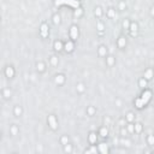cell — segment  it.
<instances>
[{
	"label": "cell",
	"mask_w": 154,
	"mask_h": 154,
	"mask_svg": "<svg viewBox=\"0 0 154 154\" xmlns=\"http://www.w3.org/2000/svg\"><path fill=\"white\" fill-rule=\"evenodd\" d=\"M135 106H136L137 108H142V107L144 106V104L142 102L141 98H138V99H136V100H135Z\"/></svg>",
	"instance_id": "10"
},
{
	"label": "cell",
	"mask_w": 154,
	"mask_h": 154,
	"mask_svg": "<svg viewBox=\"0 0 154 154\" xmlns=\"http://www.w3.org/2000/svg\"><path fill=\"white\" fill-rule=\"evenodd\" d=\"M127 119H128L129 122H131V120L134 119V114H133V113H128V116H127Z\"/></svg>",
	"instance_id": "20"
},
{
	"label": "cell",
	"mask_w": 154,
	"mask_h": 154,
	"mask_svg": "<svg viewBox=\"0 0 154 154\" xmlns=\"http://www.w3.org/2000/svg\"><path fill=\"white\" fill-rule=\"evenodd\" d=\"M55 82H57V83H59V84H60V83H63V82H64V76H63V75H59V76H57Z\"/></svg>",
	"instance_id": "14"
},
{
	"label": "cell",
	"mask_w": 154,
	"mask_h": 154,
	"mask_svg": "<svg viewBox=\"0 0 154 154\" xmlns=\"http://www.w3.org/2000/svg\"><path fill=\"white\" fill-rule=\"evenodd\" d=\"M141 130H142L141 124H138V123H137V124H135V131H136V133H140Z\"/></svg>",
	"instance_id": "16"
},
{
	"label": "cell",
	"mask_w": 154,
	"mask_h": 154,
	"mask_svg": "<svg viewBox=\"0 0 154 154\" xmlns=\"http://www.w3.org/2000/svg\"><path fill=\"white\" fill-rule=\"evenodd\" d=\"M153 76H154V71H153L152 69H148V70L144 72V78H146V80H150Z\"/></svg>",
	"instance_id": "7"
},
{
	"label": "cell",
	"mask_w": 154,
	"mask_h": 154,
	"mask_svg": "<svg viewBox=\"0 0 154 154\" xmlns=\"http://www.w3.org/2000/svg\"><path fill=\"white\" fill-rule=\"evenodd\" d=\"M128 130H129L130 133H134V131H135V127H134L133 124H129V127H128Z\"/></svg>",
	"instance_id": "21"
},
{
	"label": "cell",
	"mask_w": 154,
	"mask_h": 154,
	"mask_svg": "<svg viewBox=\"0 0 154 154\" xmlns=\"http://www.w3.org/2000/svg\"><path fill=\"white\" fill-rule=\"evenodd\" d=\"M5 72H6V76L7 77H13V75H15V71H13L12 68H7Z\"/></svg>",
	"instance_id": "12"
},
{
	"label": "cell",
	"mask_w": 154,
	"mask_h": 154,
	"mask_svg": "<svg viewBox=\"0 0 154 154\" xmlns=\"http://www.w3.org/2000/svg\"><path fill=\"white\" fill-rule=\"evenodd\" d=\"M61 142H63L64 144H66V142H68V137H63V138H61Z\"/></svg>",
	"instance_id": "27"
},
{
	"label": "cell",
	"mask_w": 154,
	"mask_h": 154,
	"mask_svg": "<svg viewBox=\"0 0 154 154\" xmlns=\"http://www.w3.org/2000/svg\"><path fill=\"white\" fill-rule=\"evenodd\" d=\"M77 10H78V11H76V12H75V15H76V16H80V15L82 13V11H81V9H77Z\"/></svg>",
	"instance_id": "28"
},
{
	"label": "cell",
	"mask_w": 154,
	"mask_h": 154,
	"mask_svg": "<svg viewBox=\"0 0 154 154\" xmlns=\"http://www.w3.org/2000/svg\"><path fill=\"white\" fill-rule=\"evenodd\" d=\"M93 112H94V110H93V108H89V113H90V114L93 113Z\"/></svg>",
	"instance_id": "34"
},
{
	"label": "cell",
	"mask_w": 154,
	"mask_h": 154,
	"mask_svg": "<svg viewBox=\"0 0 154 154\" xmlns=\"http://www.w3.org/2000/svg\"><path fill=\"white\" fill-rule=\"evenodd\" d=\"M98 16H101V9H96V12H95Z\"/></svg>",
	"instance_id": "29"
},
{
	"label": "cell",
	"mask_w": 154,
	"mask_h": 154,
	"mask_svg": "<svg viewBox=\"0 0 154 154\" xmlns=\"http://www.w3.org/2000/svg\"><path fill=\"white\" fill-rule=\"evenodd\" d=\"M125 43H127V40H125V37H119V40H118V46L119 47H124L125 46Z\"/></svg>",
	"instance_id": "11"
},
{
	"label": "cell",
	"mask_w": 154,
	"mask_h": 154,
	"mask_svg": "<svg viewBox=\"0 0 154 154\" xmlns=\"http://www.w3.org/2000/svg\"><path fill=\"white\" fill-rule=\"evenodd\" d=\"M19 113H21V108L17 107V108H16V114H19Z\"/></svg>",
	"instance_id": "33"
},
{
	"label": "cell",
	"mask_w": 154,
	"mask_h": 154,
	"mask_svg": "<svg viewBox=\"0 0 154 154\" xmlns=\"http://www.w3.org/2000/svg\"><path fill=\"white\" fill-rule=\"evenodd\" d=\"M150 98H152V91H150V90H144L143 94H142V96H141V100H142V102H143L144 105H147L148 101L150 100Z\"/></svg>",
	"instance_id": "2"
},
{
	"label": "cell",
	"mask_w": 154,
	"mask_h": 154,
	"mask_svg": "<svg viewBox=\"0 0 154 154\" xmlns=\"http://www.w3.org/2000/svg\"><path fill=\"white\" fill-rule=\"evenodd\" d=\"M55 5H69L74 9H78L80 1L78 0H55Z\"/></svg>",
	"instance_id": "1"
},
{
	"label": "cell",
	"mask_w": 154,
	"mask_h": 154,
	"mask_svg": "<svg viewBox=\"0 0 154 154\" xmlns=\"http://www.w3.org/2000/svg\"><path fill=\"white\" fill-rule=\"evenodd\" d=\"M108 16L113 17V16H114V11H113V10H110V11H108Z\"/></svg>",
	"instance_id": "26"
},
{
	"label": "cell",
	"mask_w": 154,
	"mask_h": 154,
	"mask_svg": "<svg viewBox=\"0 0 154 154\" xmlns=\"http://www.w3.org/2000/svg\"><path fill=\"white\" fill-rule=\"evenodd\" d=\"M123 24H124V27H125V28H128V27H129V23H128V21H125V22L123 23Z\"/></svg>",
	"instance_id": "32"
},
{
	"label": "cell",
	"mask_w": 154,
	"mask_h": 154,
	"mask_svg": "<svg viewBox=\"0 0 154 154\" xmlns=\"http://www.w3.org/2000/svg\"><path fill=\"white\" fill-rule=\"evenodd\" d=\"M51 61H52V64L55 65V64H57V58H55V57H52V60H51Z\"/></svg>",
	"instance_id": "25"
},
{
	"label": "cell",
	"mask_w": 154,
	"mask_h": 154,
	"mask_svg": "<svg viewBox=\"0 0 154 154\" xmlns=\"http://www.w3.org/2000/svg\"><path fill=\"white\" fill-rule=\"evenodd\" d=\"M99 53H100L101 55H105V54H106V48H105L104 46H101L100 49H99Z\"/></svg>",
	"instance_id": "17"
},
{
	"label": "cell",
	"mask_w": 154,
	"mask_h": 154,
	"mask_svg": "<svg viewBox=\"0 0 154 154\" xmlns=\"http://www.w3.org/2000/svg\"><path fill=\"white\" fill-rule=\"evenodd\" d=\"M89 142H90L91 144H94V143L96 142V134H95V133H90V134H89Z\"/></svg>",
	"instance_id": "8"
},
{
	"label": "cell",
	"mask_w": 154,
	"mask_h": 154,
	"mask_svg": "<svg viewBox=\"0 0 154 154\" xmlns=\"http://www.w3.org/2000/svg\"><path fill=\"white\" fill-rule=\"evenodd\" d=\"M70 35H71V39L72 40H77L78 37V29L76 25H72L71 29H70Z\"/></svg>",
	"instance_id": "4"
},
{
	"label": "cell",
	"mask_w": 154,
	"mask_h": 154,
	"mask_svg": "<svg viewBox=\"0 0 154 154\" xmlns=\"http://www.w3.org/2000/svg\"><path fill=\"white\" fill-rule=\"evenodd\" d=\"M148 143L149 144H154V136L153 135H149L148 136Z\"/></svg>",
	"instance_id": "18"
},
{
	"label": "cell",
	"mask_w": 154,
	"mask_h": 154,
	"mask_svg": "<svg viewBox=\"0 0 154 154\" xmlns=\"http://www.w3.org/2000/svg\"><path fill=\"white\" fill-rule=\"evenodd\" d=\"M130 30H131V32H136V30H137V24L133 23V24L130 25Z\"/></svg>",
	"instance_id": "19"
},
{
	"label": "cell",
	"mask_w": 154,
	"mask_h": 154,
	"mask_svg": "<svg viewBox=\"0 0 154 154\" xmlns=\"http://www.w3.org/2000/svg\"><path fill=\"white\" fill-rule=\"evenodd\" d=\"M54 48H55L57 51H60L61 48H63V45H61V42H60V41H55V42H54Z\"/></svg>",
	"instance_id": "13"
},
{
	"label": "cell",
	"mask_w": 154,
	"mask_h": 154,
	"mask_svg": "<svg viewBox=\"0 0 154 154\" xmlns=\"http://www.w3.org/2000/svg\"><path fill=\"white\" fill-rule=\"evenodd\" d=\"M65 150H66V152H71V147H70L69 144H68V146H65Z\"/></svg>",
	"instance_id": "30"
},
{
	"label": "cell",
	"mask_w": 154,
	"mask_h": 154,
	"mask_svg": "<svg viewBox=\"0 0 154 154\" xmlns=\"http://www.w3.org/2000/svg\"><path fill=\"white\" fill-rule=\"evenodd\" d=\"M60 22V17L59 16H54V23H59Z\"/></svg>",
	"instance_id": "24"
},
{
	"label": "cell",
	"mask_w": 154,
	"mask_h": 154,
	"mask_svg": "<svg viewBox=\"0 0 154 154\" xmlns=\"http://www.w3.org/2000/svg\"><path fill=\"white\" fill-rule=\"evenodd\" d=\"M48 124H49V127H51L53 130H55V129L58 128V122H57V119H55L54 116H49V117H48Z\"/></svg>",
	"instance_id": "3"
},
{
	"label": "cell",
	"mask_w": 154,
	"mask_h": 154,
	"mask_svg": "<svg viewBox=\"0 0 154 154\" xmlns=\"http://www.w3.org/2000/svg\"><path fill=\"white\" fill-rule=\"evenodd\" d=\"M41 36L42 37H47L48 36V25L47 24H42L41 25Z\"/></svg>",
	"instance_id": "5"
},
{
	"label": "cell",
	"mask_w": 154,
	"mask_h": 154,
	"mask_svg": "<svg viewBox=\"0 0 154 154\" xmlns=\"http://www.w3.org/2000/svg\"><path fill=\"white\" fill-rule=\"evenodd\" d=\"M99 150H100L102 154H107V153H108V147H107V144L104 143V142L100 143V144H99Z\"/></svg>",
	"instance_id": "6"
},
{
	"label": "cell",
	"mask_w": 154,
	"mask_h": 154,
	"mask_svg": "<svg viewBox=\"0 0 154 154\" xmlns=\"http://www.w3.org/2000/svg\"><path fill=\"white\" fill-rule=\"evenodd\" d=\"M96 152V149H95V147H91L89 150H87V153H95Z\"/></svg>",
	"instance_id": "23"
},
{
	"label": "cell",
	"mask_w": 154,
	"mask_h": 154,
	"mask_svg": "<svg viewBox=\"0 0 154 154\" xmlns=\"http://www.w3.org/2000/svg\"><path fill=\"white\" fill-rule=\"evenodd\" d=\"M107 134H108V130H107L106 128H102V129L100 130V135H101L102 137H105V136H107Z\"/></svg>",
	"instance_id": "15"
},
{
	"label": "cell",
	"mask_w": 154,
	"mask_h": 154,
	"mask_svg": "<svg viewBox=\"0 0 154 154\" xmlns=\"http://www.w3.org/2000/svg\"><path fill=\"white\" fill-rule=\"evenodd\" d=\"M108 64H113V58L112 57H108Z\"/></svg>",
	"instance_id": "31"
},
{
	"label": "cell",
	"mask_w": 154,
	"mask_h": 154,
	"mask_svg": "<svg viewBox=\"0 0 154 154\" xmlns=\"http://www.w3.org/2000/svg\"><path fill=\"white\" fill-rule=\"evenodd\" d=\"M140 85L144 88V87L147 85V82H146V80H141V81H140Z\"/></svg>",
	"instance_id": "22"
},
{
	"label": "cell",
	"mask_w": 154,
	"mask_h": 154,
	"mask_svg": "<svg viewBox=\"0 0 154 154\" xmlns=\"http://www.w3.org/2000/svg\"><path fill=\"white\" fill-rule=\"evenodd\" d=\"M65 49H66V52H72L74 51V43L71 41H68L65 43Z\"/></svg>",
	"instance_id": "9"
},
{
	"label": "cell",
	"mask_w": 154,
	"mask_h": 154,
	"mask_svg": "<svg viewBox=\"0 0 154 154\" xmlns=\"http://www.w3.org/2000/svg\"><path fill=\"white\" fill-rule=\"evenodd\" d=\"M152 15H153V16H154V10H152Z\"/></svg>",
	"instance_id": "35"
}]
</instances>
